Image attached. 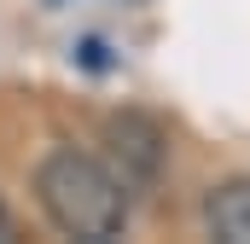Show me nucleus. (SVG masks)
<instances>
[{
    "label": "nucleus",
    "mask_w": 250,
    "mask_h": 244,
    "mask_svg": "<svg viewBox=\"0 0 250 244\" xmlns=\"http://www.w3.org/2000/svg\"><path fill=\"white\" fill-rule=\"evenodd\" d=\"M6 233H12V221H6V203H0V239H6Z\"/></svg>",
    "instance_id": "nucleus-4"
},
{
    "label": "nucleus",
    "mask_w": 250,
    "mask_h": 244,
    "mask_svg": "<svg viewBox=\"0 0 250 244\" xmlns=\"http://www.w3.org/2000/svg\"><path fill=\"white\" fill-rule=\"evenodd\" d=\"M35 203L47 209V221L64 239H82V244L123 239L128 215H134V198L117 186L105 157L76 151V145H53L35 163Z\"/></svg>",
    "instance_id": "nucleus-1"
},
{
    "label": "nucleus",
    "mask_w": 250,
    "mask_h": 244,
    "mask_svg": "<svg viewBox=\"0 0 250 244\" xmlns=\"http://www.w3.org/2000/svg\"><path fill=\"white\" fill-rule=\"evenodd\" d=\"M204 227L227 244H250V181H221L204 198Z\"/></svg>",
    "instance_id": "nucleus-3"
},
{
    "label": "nucleus",
    "mask_w": 250,
    "mask_h": 244,
    "mask_svg": "<svg viewBox=\"0 0 250 244\" xmlns=\"http://www.w3.org/2000/svg\"><path fill=\"white\" fill-rule=\"evenodd\" d=\"M105 169L117 175V186L134 203L151 198L157 181H163V169H169V134L157 128V117H146V111L105 117Z\"/></svg>",
    "instance_id": "nucleus-2"
}]
</instances>
